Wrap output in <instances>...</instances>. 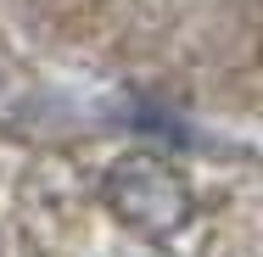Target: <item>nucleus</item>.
I'll return each mask as SVG.
<instances>
[{"mask_svg":"<svg viewBox=\"0 0 263 257\" xmlns=\"http://www.w3.org/2000/svg\"><path fill=\"white\" fill-rule=\"evenodd\" d=\"M106 207L135 235H152V241H168L191 224V190L157 156H123L106 173Z\"/></svg>","mask_w":263,"mask_h":257,"instance_id":"f257e3e1","label":"nucleus"}]
</instances>
